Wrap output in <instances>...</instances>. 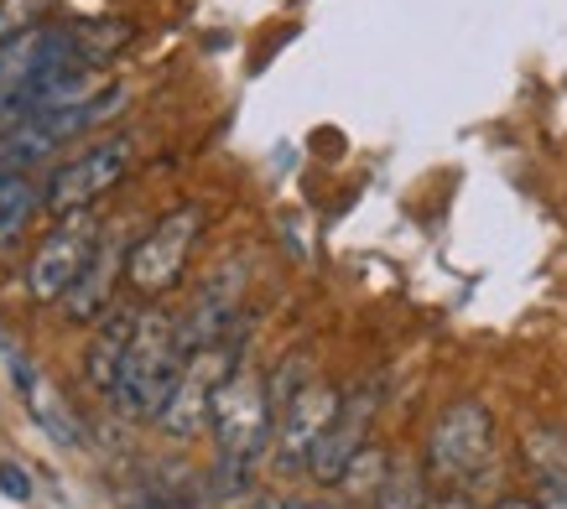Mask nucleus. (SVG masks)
Segmentation results:
<instances>
[{"instance_id":"nucleus-1","label":"nucleus","mask_w":567,"mask_h":509,"mask_svg":"<svg viewBox=\"0 0 567 509\" xmlns=\"http://www.w3.org/2000/svg\"><path fill=\"white\" fill-rule=\"evenodd\" d=\"M177 374H183V343H177V323L167 312H141L131 349H125L121 380H115V406L131 422H156V411L167 406Z\"/></svg>"},{"instance_id":"nucleus-2","label":"nucleus","mask_w":567,"mask_h":509,"mask_svg":"<svg viewBox=\"0 0 567 509\" xmlns=\"http://www.w3.org/2000/svg\"><path fill=\"white\" fill-rule=\"evenodd\" d=\"M208 426H214V442H219V463L224 474H245L250 463L266 453L271 442V395H266V374H256L250 364L224 380L214 391V406H208Z\"/></svg>"},{"instance_id":"nucleus-3","label":"nucleus","mask_w":567,"mask_h":509,"mask_svg":"<svg viewBox=\"0 0 567 509\" xmlns=\"http://www.w3.org/2000/svg\"><path fill=\"white\" fill-rule=\"evenodd\" d=\"M125 110V89H104L100 100L89 104H73V110H32V115L11 120L6 131H0V172H27L42 167L48 156H58L63 146H69L73 136H84V131H94L100 120L121 115Z\"/></svg>"},{"instance_id":"nucleus-4","label":"nucleus","mask_w":567,"mask_h":509,"mask_svg":"<svg viewBox=\"0 0 567 509\" xmlns=\"http://www.w3.org/2000/svg\"><path fill=\"white\" fill-rule=\"evenodd\" d=\"M240 333L235 339H219L208 343V349H193L183 354V374H177L173 395H167V406L156 411V426L167 432L173 442H188L198 437L208 426V406H214V391H219L229 374L240 370Z\"/></svg>"},{"instance_id":"nucleus-5","label":"nucleus","mask_w":567,"mask_h":509,"mask_svg":"<svg viewBox=\"0 0 567 509\" xmlns=\"http://www.w3.org/2000/svg\"><path fill=\"white\" fill-rule=\"evenodd\" d=\"M198 235H204V208L198 204H183V208H173V214H162V219L131 245V254H125V281H131L141 297H162L167 287L183 281Z\"/></svg>"},{"instance_id":"nucleus-6","label":"nucleus","mask_w":567,"mask_h":509,"mask_svg":"<svg viewBox=\"0 0 567 509\" xmlns=\"http://www.w3.org/2000/svg\"><path fill=\"white\" fill-rule=\"evenodd\" d=\"M427 458H432V474L447 478V484H474L480 468H489V458H495V422H489V411L480 401H453L432 422Z\"/></svg>"},{"instance_id":"nucleus-7","label":"nucleus","mask_w":567,"mask_h":509,"mask_svg":"<svg viewBox=\"0 0 567 509\" xmlns=\"http://www.w3.org/2000/svg\"><path fill=\"white\" fill-rule=\"evenodd\" d=\"M94 245H100V219H94L89 208L63 214L58 229L37 245L32 266H27V291H32L37 302H63V291L79 281V271L89 266Z\"/></svg>"},{"instance_id":"nucleus-8","label":"nucleus","mask_w":567,"mask_h":509,"mask_svg":"<svg viewBox=\"0 0 567 509\" xmlns=\"http://www.w3.org/2000/svg\"><path fill=\"white\" fill-rule=\"evenodd\" d=\"M125 167H131V141L125 136L100 141V146H89L84 156H73L69 167H58V177L42 187V208L58 214V219H63V214H79V208H89L94 198H104L110 187L121 183Z\"/></svg>"},{"instance_id":"nucleus-9","label":"nucleus","mask_w":567,"mask_h":509,"mask_svg":"<svg viewBox=\"0 0 567 509\" xmlns=\"http://www.w3.org/2000/svg\"><path fill=\"white\" fill-rule=\"evenodd\" d=\"M58 63H73L69 27H48V21H42L32 32L6 37V42H0V120H17L21 94L48 69H58Z\"/></svg>"},{"instance_id":"nucleus-10","label":"nucleus","mask_w":567,"mask_h":509,"mask_svg":"<svg viewBox=\"0 0 567 509\" xmlns=\"http://www.w3.org/2000/svg\"><path fill=\"white\" fill-rule=\"evenodd\" d=\"M125 254H131V245H125V224L100 229V245H94V254H89V266L79 271V281L63 291V318H69V323H94V318L110 312V302H115V281L125 276Z\"/></svg>"},{"instance_id":"nucleus-11","label":"nucleus","mask_w":567,"mask_h":509,"mask_svg":"<svg viewBox=\"0 0 567 509\" xmlns=\"http://www.w3.org/2000/svg\"><path fill=\"white\" fill-rule=\"evenodd\" d=\"M339 401H344L339 391H328V385L308 380V385H302L287 406L276 411V426H271L276 458L287 463V468H297V463L308 468V453L318 447V437L328 432V422L339 416Z\"/></svg>"},{"instance_id":"nucleus-12","label":"nucleus","mask_w":567,"mask_h":509,"mask_svg":"<svg viewBox=\"0 0 567 509\" xmlns=\"http://www.w3.org/2000/svg\"><path fill=\"white\" fill-rule=\"evenodd\" d=\"M375 401H380V391H360V401H339V416L328 422V432L308 453V474L318 478V484H339V478H344V468L364 447V432H370Z\"/></svg>"},{"instance_id":"nucleus-13","label":"nucleus","mask_w":567,"mask_h":509,"mask_svg":"<svg viewBox=\"0 0 567 509\" xmlns=\"http://www.w3.org/2000/svg\"><path fill=\"white\" fill-rule=\"evenodd\" d=\"M131 333H136V312H125V307L121 312H104L100 333H94V343H89V354H84V374L100 395H115V380H121Z\"/></svg>"},{"instance_id":"nucleus-14","label":"nucleus","mask_w":567,"mask_h":509,"mask_svg":"<svg viewBox=\"0 0 567 509\" xmlns=\"http://www.w3.org/2000/svg\"><path fill=\"white\" fill-rule=\"evenodd\" d=\"M125 42H131V27H125V21H73L69 27L73 63H84V69H100L104 58H115Z\"/></svg>"},{"instance_id":"nucleus-15","label":"nucleus","mask_w":567,"mask_h":509,"mask_svg":"<svg viewBox=\"0 0 567 509\" xmlns=\"http://www.w3.org/2000/svg\"><path fill=\"white\" fill-rule=\"evenodd\" d=\"M37 208H42L37 183H27L21 172H0V245H6V239H17Z\"/></svg>"},{"instance_id":"nucleus-16","label":"nucleus","mask_w":567,"mask_h":509,"mask_svg":"<svg viewBox=\"0 0 567 509\" xmlns=\"http://www.w3.org/2000/svg\"><path fill=\"white\" fill-rule=\"evenodd\" d=\"M427 499H422V478L412 474V468H391V474L380 478L375 489V509H422Z\"/></svg>"},{"instance_id":"nucleus-17","label":"nucleus","mask_w":567,"mask_h":509,"mask_svg":"<svg viewBox=\"0 0 567 509\" xmlns=\"http://www.w3.org/2000/svg\"><path fill=\"white\" fill-rule=\"evenodd\" d=\"M52 11V0H0V42L6 37H21L42 27V17Z\"/></svg>"},{"instance_id":"nucleus-18","label":"nucleus","mask_w":567,"mask_h":509,"mask_svg":"<svg viewBox=\"0 0 567 509\" xmlns=\"http://www.w3.org/2000/svg\"><path fill=\"white\" fill-rule=\"evenodd\" d=\"M380 478H385V453H380V447H360V453H354V463L344 468V478H339V484H349L354 494H375V489H380Z\"/></svg>"},{"instance_id":"nucleus-19","label":"nucleus","mask_w":567,"mask_h":509,"mask_svg":"<svg viewBox=\"0 0 567 509\" xmlns=\"http://www.w3.org/2000/svg\"><path fill=\"white\" fill-rule=\"evenodd\" d=\"M0 494H11V499H27V494H32V484H27V474H21L17 463H0Z\"/></svg>"},{"instance_id":"nucleus-20","label":"nucleus","mask_w":567,"mask_h":509,"mask_svg":"<svg viewBox=\"0 0 567 509\" xmlns=\"http://www.w3.org/2000/svg\"><path fill=\"white\" fill-rule=\"evenodd\" d=\"M542 509H567V478H542Z\"/></svg>"},{"instance_id":"nucleus-21","label":"nucleus","mask_w":567,"mask_h":509,"mask_svg":"<svg viewBox=\"0 0 567 509\" xmlns=\"http://www.w3.org/2000/svg\"><path fill=\"white\" fill-rule=\"evenodd\" d=\"M422 509H474V505H468L464 494H443V499H427Z\"/></svg>"},{"instance_id":"nucleus-22","label":"nucleus","mask_w":567,"mask_h":509,"mask_svg":"<svg viewBox=\"0 0 567 509\" xmlns=\"http://www.w3.org/2000/svg\"><path fill=\"white\" fill-rule=\"evenodd\" d=\"M495 509H542V505H536V499H499Z\"/></svg>"},{"instance_id":"nucleus-23","label":"nucleus","mask_w":567,"mask_h":509,"mask_svg":"<svg viewBox=\"0 0 567 509\" xmlns=\"http://www.w3.org/2000/svg\"><path fill=\"white\" fill-rule=\"evenodd\" d=\"M260 509H297V505H281V499H266V505Z\"/></svg>"},{"instance_id":"nucleus-24","label":"nucleus","mask_w":567,"mask_h":509,"mask_svg":"<svg viewBox=\"0 0 567 509\" xmlns=\"http://www.w3.org/2000/svg\"><path fill=\"white\" fill-rule=\"evenodd\" d=\"M297 509H339V505H297Z\"/></svg>"}]
</instances>
